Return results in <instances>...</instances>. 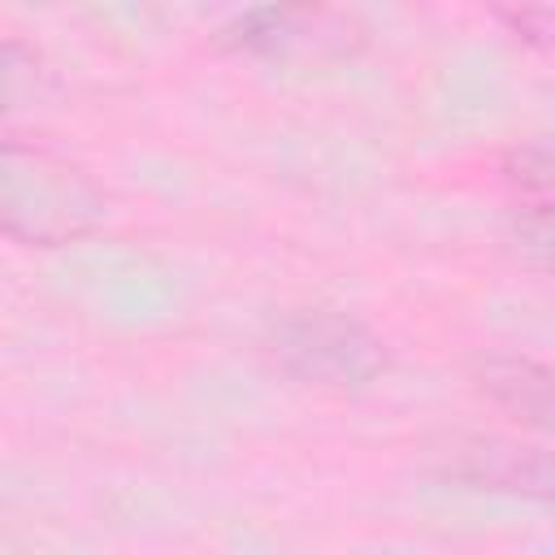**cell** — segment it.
<instances>
[{
    "label": "cell",
    "instance_id": "cell-7",
    "mask_svg": "<svg viewBox=\"0 0 555 555\" xmlns=\"http://www.w3.org/2000/svg\"><path fill=\"white\" fill-rule=\"evenodd\" d=\"M39 82H43V65H39L35 48H26L22 39L9 35L4 39V100H9V108L35 104Z\"/></svg>",
    "mask_w": 555,
    "mask_h": 555
},
{
    "label": "cell",
    "instance_id": "cell-2",
    "mask_svg": "<svg viewBox=\"0 0 555 555\" xmlns=\"http://www.w3.org/2000/svg\"><path fill=\"white\" fill-rule=\"evenodd\" d=\"M269 347L291 377L330 390H360L386 369L382 338L356 317L330 308H304L282 317L269 334Z\"/></svg>",
    "mask_w": 555,
    "mask_h": 555
},
{
    "label": "cell",
    "instance_id": "cell-6",
    "mask_svg": "<svg viewBox=\"0 0 555 555\" xmlns=\"http://www.w3.org/2000/svg\"><path fill=\"white\" fill-rule=\"evenodd\" d=\"M512 238L516 247L542 264V269H555V199L546 204H525L516 217H512Z\"/></svg>",
    "mask_w": 555,
    "mask_h": 555
},
{
    "label": "cell",
    "instance_id": "cell-1",
    "mask_svg": "<svg viewBox=\"0 0 555 555\" xmlns=\"http://www.w3.org/2000/svg\"><path fill=\"white\" fill-rule=\"evenodd\" d=\"M104 217L95 182L43 143L4 139L0 156V225L26 247H61L91 234Z\"/></svg>",
    "mask_w": 555,
    "mask_h": 555
},
{
    "label": "cell",
    "instance_id": "cell-5",
    "mask_svg": "<svg viewBox=\"0 0 555 555\" xmlns=\"http://www.w3.org/2000/svg\"><path fill=\"white\" fill-rule=\"evenodd\" d=\"M299 22H308L304 9H251L243 17H234L225 30H221V43L238 48V52H260V56H273L282 52L286 43H295L304 30Z\"/></svg>",
    "mask_w": 555,
    "mask_h": 555
},
{
    "label": "cell",
    "instance_id": "cell-4",
    "mask_svg": "<svg viewBox=\"0 0 555 555\" xmlns=\"http://www.w3.org/2000/svg\"><path fill=\"white\" fill-rule=\"evenodd\" d=\"M477 390L512 412L516 421L525 425H538V429H551L555 434V364H542V360H486L477 369Z\"/></svg>",
    "mask_w": 555,
    "mask_h": 555
},
{
    "label": "cell",
    "instance_id": "cell-3",
    "mask_svg": "<svg viewBox=\"0 0 555 555\" xmlns=\"http://www.w3.org/2000/svg\"><path fill=\"white\" fill-rule=\"evenodd\" d=\"M429 468L477 494H507L555 507V451L499 434H455L429 451Z\"/></svg>",
    "mask_w": 555,
    "mask_h": 555
}]
</instances>
